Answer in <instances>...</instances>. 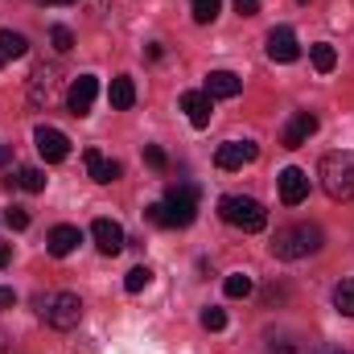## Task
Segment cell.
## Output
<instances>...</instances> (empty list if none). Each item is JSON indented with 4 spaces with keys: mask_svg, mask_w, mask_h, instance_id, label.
Listing matches in <instances>:
<instances>
[{
    "mask_svg": "<svg viewBox=\"0 0 354 354\" xmlns=\"http://www.w3.org/2000/svg\"><path fill=\"white\" fill-rule=\"evenodd\" d=\"M8 185H17V189H25V194H41V189H46V174H41L37 165H21L17 177H8Z\"/></svg>",
    "mask_w": 354,
    "mask_h": 354,
    "instance_id": "cell-19",
    "label": "cell"
},
{
    "mask_svg": "<svg viewBox=\"0 0 354 354\" xmlns=\"http://www.w3.org/2000/svg\"><path fill=\"white\" fill-rule=\"evenodd\" d=\"M202 330H210V334H218V330H227V313L223 309H202Z\"/></svg>",
    "mask_w": 354,
    "mask_h": 354,
    "instance_id": "cell-28",
    "label": "cell"
},
{
    "mask_svg": "<svg viewBox=\"0 0 354 354\" xmlns=\"http://www.w3.org/2000/svg\"><path fill=\"white\" fill-rule=\"evenodd\" d=\"M280 202L284 206H301L305 198H309V174L305 169H297V165H288V169H280Z\"/></svg>",
    "mask_w": 354,
    "mask_h": 354,
    "instance_id": "cell-11",
    "label": "cell"
},
{
    "mask_svg": "<svg viewBox=\"0 0 354 354\" xmlns=\"http://www.w3.org/2000/svg\"><path fill=\"white\" fill-rule=\"evenodd\" d=\"M317 177H322V189H326L334 202H351L354 198V153H346V149L326 153Z\"/></svg>",
    "mask_w": 354,
    "mask_h": 354,
    "instance_id": "cell-3",
    "label": "cell"
},
{
    "mask_svg": "<svg viewBox=\"0 0 354 354\" xmlns=\"http://www.w3.org/2000/svg\"><path fill=\"white\" fill-rule=\"evenodd\" d=\"M239 91H243V79L231 75V71H210L206 75V95L210 99H235Z\"/></svg>",
    "mask_w": 354,
    "mask_h": 354,
    "instance_id": "cell-16",
    "label": "cell"
},
{
    "mask_svg": "<svg viewBox=\"0 0 354 354\" xmlns=\"http://www.w3.org/2000/svg\"><path fill=\"white\" fill-rule=\"evenodd\" d=\"M0 54L4 58H25L29 54V37L17 29H0Z\"/></svg>",
    "mask_w": 354,
    "mask_h": 354,
    "instance_id": "cell-20",
    "label": "cell"
},
{
    "mask_svg": "<svg viewBox=\"0 0 354 354\" xmlns=\"http://www.w3.org/2000/svg\"><path fill=\"white\" fill-rule=\"evenodd\" d=\"M107 99H111V107H115V111H128V107L136 103V83H132L128 75L111 79V91H107Z\"/></svg>",
    "mask_w": 354,
    "mask_h": 354,
    "instance_id": "cell-18",
    "label": "cell"
},
{
    "mask_svg": "<svg viewBox=\"0 0 354 354\" xmlns=\"http://www.w3.org/2000/svg\"><path fill=\"white\" fill-rule=\"evenodd\" d=\"M218 8H223V0H189V12H194L198 25H210L218 17Z\"/></svg>",
    "mask_w": 354,
    "mask_h": 354,
    "instance_id": "cell-24",
    "label": "cell"
},
{
    "mask_svg": "<svg viewBox=\"0 0 354 354\" xmlns=\"http://www.w3.org/2000/svg\"><path fill=\"white\" fill-rule=\"evenodd\" d=\"M0 305H17V292L12 288H0Z\"/></svg>",
    "mask_w": 354,
    "mask_h": 354,
    "instance_id": "cell-33",
    "label": "cell"
},
{
    "mask_svg": "<svg viewBox=\"0 0 354 354\" xmlns=\"http://www.w3.org/2000/svg\"><path fill=\"white\" fill-rule=\"evenodd\" d=\"M33 145H37V153H41V161H46V165H58V161H66V157H71V140H66V132L46 128V124L33 132Z\"/></svg>",
    "mask_w": 354,
    "mask_h": 354,
    "instance_id": "cell-6",
    "label": "cell"
},
{
    "mask_svg": "<svg viewBox=\"0 0 354 354\" xmlns=\"http://www.w3.org/2000/svg\"><path fill=\"white\" fill-rule=\"evenodd\" d=\"M79 243H83V231H79V227H71V223H62V227H54V231H50L46 252H50L54 260H66Z\"/></svg>",
    "mask_w": 354,
    "mask_h": 354,
    "instance_id": "cell-15",
    "label": "cell"
},
{
    "mask_svg": "<svg viewBox=\"0 0 354 354\" xmlns=\"http://www.w3.org/2000/svg\"><path fill=\"white\" fill-rule=\"evenodd\" d=\"M41 4H75V0H41Z\"/></svg>",
    "mask_w": 354,
    "mask_h": 354,
    "instance_id": "cell-36",
    "label": "cell"
},
{
    "mask_svg": "<svg viewBox=\"0 0 354 354\" xmlns=\"http://www.w3.org/2000/svg\"><path fill=\"white\" fill-rule=\"evenodd\" d=\"M322 243H326V235L317 223H292V227H280L272 235V256L276 260H305V256H317Z\"/></svg>",
    "mask_w": 354,
    "mask_h": 354,
    "instance_id": "cell-1",
    "label": "cell"
},
{
    "mask_svg": "<svg viewBox=\"0 0 354 354\" xmlns=\"http://www.w3.org/2000/svg\"><path fill=\"white\" fill-rule=\"evenodd\" d=\"M218 214H223L227 227L248 231V235H256V231L268 227V210L256 202V198H248V194H227V198L218 202Z\"/></svg>",
    "mask_w": 354,
    "mask_h": 354,
    "instance_id": "cell-4",
    "label": "cell"
},
{
    "mask_svg": "<svg viewBox=\"0 0 354 354\" xmlns=\"http://www.w3.org/2000/svg\"><path fill=\"white\" fill-rule=\"evenodd\" d=\"M194 218H198V189L194 185H169V194L149 206V223H157V227H189Z\"/></svg>",
    "mask_w": 354,
    "mask_h": 354,
    "instance_id": "cell-2",
    "label": "cell"
},
{
    "mask_svg": "<svg viewBox=\"0 0 354 354\" xmlns=\"http://www.w3.org/2000/svg\"><path fill=\"white\" fill-rule=\"evenodd\" d=\"M231 4H235L239 17H256V12H260V0H231Z\"/></svg>",
    "mask_w": 354,
    "mask_h": 354,
    "instance_id": "cell-31",
    "label": "cell"
},
{
    "mask_svg": "<svg viewBox=\"0 0 354 354\" xmlns=\"http://www.w3.org/2000/svg\"><path fill=\"white\" fill-rule=\"evenodd\" d=\"M46 322L54 326V330H75L79 322H83V301H79V292H54L50 301H46Z\"/></svg>",
    "mask_w": 354,
    "mask_h": 354,
    "instance_id": "cell-5",
    "label": "cell"
},
{
    "mask_svg": "<svg viewBox=\"0 0 354 354\" xmlns=\"http://www.w3.org/2000/svg\"><path fill=\"white\" fill-rule=\"evenodd\" d=\"M8 260H12V248H8V243H0V268L8 264Z\"/></svg>",
    "mask_w": 354,
    "mask_h": 354,
    "instance_id": "cell-34",
    "label": "cell"
},
{
    "mask_svg": "<svg viewBox=\"0 0 354 354\" xmlns=\"http://www.w3.org/2000/svg\"><path fill=\"white\" fill-rule=\"evenodd\" d=\"M83 161H87L91 181H99V185H107V181H115V177H120V161H107L99 149H87V153H83Z\"/></svg>",
    "mask_w": 354,
    "mask_h": 354,
    "instance_id": "cell-17",
    "label": "cell"
},
{
    "mask_svg": "<svg viewBox=\"0 0 354 354\" xmlns=\"http://www.w3.org/2000/svg\"><path fill=\"white\" fill-rule=\"evenodd\" d=\"M268 58L272 62H297L301 58V41H297V33L288 25H276L268 33Z\"/></svg>",
    "mask_w": 354,
    "mask_h": 354,
    "instance_id": "cell-9",
    "label": "cell"
},
{
    "mask_svg": "<svg viewBox=\"0 0 354 354\" xmlns=\"http://www.w3.org/2000/svg\"><path fill=\"white\" fill-rule=\"evenodd\" d=\"M256 157H260V149H256L252 140H227V145H218L214 165H218V169H243V165H252Z\"/></svg>",
    "mask_w": 354,
    "mask_h": 354,
    "instance_id": "cell-8",
    "label": "cell"
},
{
    "mask_svg": "<svg viewBox=\"0 0 354 354\" xmlns=\"http://www.w3.org/2000/svg\"><path fill=\"white\" fill-rule=\"evenodd\" d=\"M268 354H309V346L301 338H292V334H280V338L268 342Z\"/></svg>",
    "mask_w": 354,
    "mask_h": 354,
    "instance_id": "cell-23",
    "label": "cell"
},
{
    "mask_svg": "<svg viewBox=\"0 0 354 354\" xmlns=\"http://www.w3.org/2000/svg\"><path fill=\"white\" fill-rule=\"evenodd\" d=\"M50 41H54L58 54H71V50H75V33H71L66 25H54V29H50Z\"/></svg>",
    "mask_w": 354,
    "mask_h": 354,
    "instance_id": "cell-26",
    "label": "cell"
},
{
    "mask_svg": "<svg viewBox=\"0 0 354 354\" xmlns=\"http://www.w3.org/2000/svg\"><path fill=\"white\" fill-rule=\"evenodd\" d=\"M252 288H256V284H252V276H248V272H231V276L223 280V292H227L231 301H243V297H252Z\"/></svg>",
    "mask_w": 354,
    "mask_h": 354,
    "instance_id": "cell-22",
    "label": "cell"
},
{
    "mask_svg": "<svg viewBox=\"0 0 354 354\" xmlns=\"http://www.w3.org/2000/svg\"><path fill=\"white\" fill-rule=\"evenodd\" d=\"M54 95H58V66L54 62H41L33 71V79H29V103L33 107H50Z\"/></svg>",
    "mask_w": 354,
    "mask_h": 354,
    "instance_id": "cell-7",
    "label": "cell"
},
{
    "mask_svg": "<svg viewBox=\"0 0 354 354\" xmlns=\"http://www.w3.org/2000/svg\"><path fill=\"white\" fill-rule=\"evenodd\" d=\"M317 128H322V124H317L313 111H297V115L288 120V128H284V149H301V145H309V136H313Z\"/></svg>",
    "mask_w": 354,
    "mask_h": 354,
    "instance_id": "cell-14",
    "label": "cell"
},
{
    "mask_svg": "<svg viewBox=\"0 0 354 354\" xmlns=\"http://www.w3.org/2000/svg\"><path fill=\"white\" fill-rule=\"evenodd\" d=\"M181 111L189 115L194 128H206L210 115H214V99H210L206 91H185V95H181Z\"/></svg>",
    "mask_w": 354,
    "mask_h": 354,
    "instance_id": "cell-13",
    "label": "cell"
},
{
    "mask_svg": "<svg viewBox=\"0 0 354 354\" xmlns=\"http://www.w3.org/2000/svg\"><path fill=\"white\" fill-rule=\"evenodd\" d=\"M8 161H12V153H8V149L0 145V165H8Z\"/></svg>",
    "mask_w": 354,
    "mask_h": 354,
    "instance_id": "cell-35",
    "label": "cell"
},
{
    "mask_svg": "<svg viewBox=\"0 0 354 354\" xmlns=\"http://www.w3.org/2000/svg\"><path fill=\"white\" fill-rule=\"evenodd\" d=\"M91 239H95V248L103 256H120L124 252V227L115 218H95L91 223Z\"/></svg>",
    "mask_w": 354,
    "mask_h": 354,
    "instance_id": "cell-10",
    "label": "cell"
},
{
    "mask_svg": "<svg viewBox=\"0 0 354 354\" xmlns=\"http://www.w3.org/2000/svg\"><path fill=\"white\" fill-rule=\"evenodd\" d=\"M149 280H153V272L140 264V268H132V272L124 276V288H128V292H140V288H149Z\"/></svg>",
    "mask_w": 354,
    "mask_h": 354,
    "instance_id": "cell-27",
    "label": "cell"
},
{
    "mask_svg": "<svg viewBox=\"0 0 354 354\" xmlns=\"http://www.w3.org/2000/svg\"><path fill=\"white\" fill-rule=\"evenodd\" d=\"M309 354H346L342 346H334V342H322V346H313Z\"/></svg>",
    "mask_w": 354,
    "mask_h": 354,
    "instance_id": "cell-32",
    "label": "cell"
},
{
    "mask_svg": "<svg viewBox=\"0 0 354 354\" xmlns=\"http://www.w3.org/2000/svg\"><path fill=\"white\" fill-rule=\"evenodd\" d=\"M4 62H8V58H4V54H0V66H4Z\"/></svg>",
    "mask_w": 354,
    "mask_h": 354,
    "instance_id": "cell-37",
    "label": "cell"
},
{
    "mask_svg": "<svg viewBox=\"0 0 354 354\" xmlns=\"http://www.w3.org/2000/svg\"><path fill=\"white\" fill-rule=\"evenodd\" d=\"M95 95H99V79H95V75H79L75 87H71V95H66L71 115H87L91 103H95Z\"/></svg>",
    "mask_w": 354,
    "mask_h": 354,
    "instance_id": "cell-12",
    "label": "cell"
},
{
    "mask_svg": "<svg viewBox=\"0 0 354 354\" xmlns=\"http://www.w3.org/2000/svg\"><path fill=\"white\" fill-rule=\"evenodd\" d=\"M334 309L346 313V317H354V280H342V284L334 288Z\"/></svg>",
    "mask_w": 354,
    "mask_h": 354,
    "instance_id": "cell-25",
    "label": "cell"
},
{
    "mask_svg": "<svg viewBox=\"0 0 354 354\" xmlns=\"http://www.w3.org/2000/svg\"><path fill=\"white\" fill-rule=\"evenodd\" d=\"M4 227L25 231V227H29V210H25V206H8V210H4Z\"/></svg>",
    "mask_w": 354,
    "mask_h": 354,
    "instance_id": "cell-29",
    "label": "cell"
},
{
    "mask_svg": "<svg viewBox=\"0 0 354 354\" xmlns=\"http://www.w3.org/2000/svg\"><path fill=\"white\" fill-rule=\"evenodd\" d=\"M145 165L149 169H157V174H165V165H169V157L157 149V145H145Z\"/></svg>",
    "mask_w": 354,
    "mask_h": 354,
    "instance_id": "cell-30",
    "label": "cell"
},
{
    "mask_svg": "<svg viewBox=\"0 0 354 354\" xmlns=\"http://www.w3.org/2000/svg\"><path fill=\"white\" fill-rule=\"evenodd\" d=\"M309 58H313V66H317L322 75H330V71L338 66V50H334L330 41H317V46H309Z\"/></svg>",
    "mask_w": 354,
    "mask_h": 354,
    "instance_id": "cell-21",
    "label": "cell"
}]
</instances>
